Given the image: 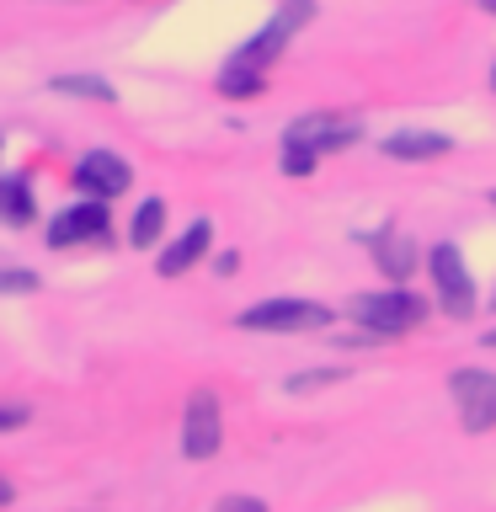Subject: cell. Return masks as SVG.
<instances>
[{
  "label": "cell",
  "instance_id": "6da1fadb",
  "mask_svg": "<svg viewBox=\"0 0 496 512\" xmlns=\"http://www.w3.org/2000/svg\"><path fill=\"white\" fill-rule=\"evenodd\" d=\"M347 315L358 320L363 331H374L379 342H395V336H406L427 320V299H416L406 283H395V288H384V294H358L347 304Z\"/></svg>",
  "mask_w": 496,
  "mask_h": 512
},
{
  "label": "cell",
  "instance_id": "7a4b0ae2",
  "mask_svg": "<svg viewBox=\"0 0 496 512\" xmlns=\"http://www.w3.org/2000/svg\"><path fill=\"white\" fill-rule=\"evenodd\" d=\"M427 272H432V294H438V310L454 315V320H470L475 315V278L470 267H464V251L454 240H438V246L427 251Z\"/></svg>",
  "mask_w": 496,
  "mask_h": 512
},
{
  "label": "cell",
  "instance_id": "3957f363",
  "mask_svg": "<svg viewBox=\"0 0 496 512\" xmlns=\"http://www.w3.org/2000/svg\"><path fill=\"white\" fill-rule=\"evenodd\" d=\"M240 331H326L331 326V310L315 299H262L251 310H240L235 320Z\"/></svg>",
  "mask_w": 496,
  "mask_h": 512
},
{
  "label": "cell",
  "instance_id": "277c9868",
  "mask_svg": "<svg viewBox=\"0 0 496 512\" xmlns=\"http://www.w3.org/2000/svg\"><path fill=\"white\" fill-rule=\"evenodd\" d=\"M448 395L459 406L464 432H491L496 427V374L486 368H454L448 374Z\"/></svg>",
  "mask_w": 496,
  "mask_h": 512
},
{
  "label": "cell",
  "instance_id": "5b68a950",
  "mask_svg": "<svg viewBox=\"0 0 496 512\" xmlns=\"http://www.w3.org/2000/svg\"><path fill=\"white\" fill-rule=\"evenodd\" d=\"M224 443V411L214 390H192L187 416H182V454L187 459H214Z\"/></svg>",
  "mask_w": 496,
  "mask_h": 512
},
{
  "label": "cell",
  "instance_id": "8992f818",
  "mask_svg": "<svg viewBox=\"0 0 496 512\" xmlns=\"http://www.w3.org/2000/svg\"><path fill=\"white\" fill-rule=\"evenodd\" d=\"M288 144H304V150H315L320 160L336 155V150H352V144L363 139V128L352 118H336V112H304V118L288 123Z\"/></svg>",
  "mask_w": 496,
  "mask_h": 512
},
{
  "label": "cell",
  "instance_id": "52a82bcc",
  "mask_svg": "<svg viewBox=\"0 0 496 512\" xmlns=\"http://www.w3.org/2000/svg\"><path fill=\"white\" fill-rule=\"evenodd\" d=\"M112 235V214H107V198H86V203H70L64 214L48 224V246H80V240H107Z\"/></svg>",
  "mask_w": 496,
  "mask_h": 512
},
{
  "label": "cell",
  "instance_id": "ba28073f",
  "mask_svg": "<svg viewBox=\"0 0 496 512\" xmlns=\"http://www.w3.org/2000/svg\"><path fill=\"white\" fill-rule=\"evenodd\" d=\"M75 182L86 187L91 198H123V192L134 187V171H128V160H123V155H112V150H91V155H80Z\"/></svg>",
  "mask_w": 496,
  "mask_h": 512
},
{
  "label": "cell",
  "instance_id": "9c48e42d",
  "mask_svg": "<svg viewBox=\"0 0 496 512\" xmlns=\"http://www.w3.org/2000/svg\"><path fill=\"white\" fill-rule=\"evenodd\" d=\"M208 246H214V224L208 219H192L187 230H182V240H171L166 251H160V278H182V272H192L208 256Z\"/></svg>",
  "mask_w": 496,
  "mask_h": 512
},
{
  "label": "cell",
  "instance_id": "30bf717a",
  "mask_svg": "<svg viewBox=\"0 0 496 512\" xmlns=\"http://www.w3.org/2000/svg\"><path fill=\"white\" fill-rule=\"evenodd\" d=\"M374 246V267L384 272L390 283H406L411 272H416V240L406 230H395V224H384V230L368 240Z\"/></svg>",
  "mask_w": 496,
  "mask_h": 512
},
{
  "label": "cell",
  "instance_id": "8fae6325",
  "mask_svg": "<svg viewBox=\"0 0 496 512\" xmlns=\"http://www.w3.org/2000/svg\"><path fill=\"white\" fill-rule=\"evenodd\" d=\"M379 150L390 160H443L448 150H454V139L438 134V128H400V134L379 139Z\"/></svg>",
  "mask_w": 496,
  "mask_h": 512
},
{
  "label": "cell",
  "instance_id": "7c38bea8",
  "mask_svg": "<svg viewBox=\"0 0 496 512\" xmlns=\"http://www.w3.org/2000/svg\"><path fill=\"white\" fill-rule=\"evenodd\" d=\"M160 230H166V203H160V198H144L139 214H134V224H128V240H134L139 251H150L155 240H160Z\"/></svg>",
  "mask_w": 496,
  "mask_h": 512
},
{
  "label": "cell",
  "instance_id": "4fadbf2b",
  "mask_svg": "<svg viewBox=\"0 0 496 512\" xmlns=\"http://www.w3.org/2000/svg\"><path fill=\"white\" fill-rule=\"evenodd\" d=\"M0 219L6 224H32V187L22 176H0Z\"/></svg>",
  "mask_w": 496,
  "mask_h": 512
},
{
  "label": "cell",
  "instance_id": "5bb4252c",
  "mask_svg": "<svg viewBox=\"0 0 496 512\" xmlns=\"http://www.w3.org/2000/svg\"><path fill=\"white\" fill-rule=\"evenodd\" d=\"M54 91H64V96H91V102H118V91H112L107 80H96V75H59Z\"/></svg>",
  "mask_w": 496,
  "mask_h": 512
},
{
  "label": "cell",
  "instance_id": "9a60e30c",
  "mask_svg": "<svg viewBox=\"0 0 496 512\" xmlns=\"http://www.w3.org/2000/svg\"><path fill=\"white\" fill-rule=\"evenodd\" d=\"M315 166H320L315 150H304V144H288V139H283V171H288V176H315Z\"/></svg>",
  "mask_w": 496,
  "mask_h": 512
},
{
  "label": "cell",
  "instance_id": "2e32d148",
  "mask_svg": "<svg viewBox=\"0 0 496 512\" xmlns=\"http://www.w3.org/2000/svg\"><path fill=\"white\" fill-rule=\"evenodd\" d=\"M38 288V272L27 267H0V294H32Z\"/></svg>",
  "mask_w": 496,
  "mask_h": 512
},
{
  "label": "cell",
  "instance_id": "e0dca14e",
  "mask_svg": "<svg viewBox=\"0 0 496 512\" xmlns=\"http://www.w3.org/2000/svg\"><path fill=\"white\" fill-rule=\"evenodd\" d=\"M336 379H342L336 368H315V374H294V379H288V390L304 395V390H320V384H336Z\"/></svg>",
  "mask_w": 496,
  "mask_h": 512
},
{
  "label": "cell",
  "instance_id": "ac0fdd59",
  "mask_svg": "<svg viewBox=\"0 0 496 512\" xmlns=\"http://www.w3.org/2000/svg\"><path fill=\"white\" fill-rule=\"evenodd\" d=\"M214 512H267V502L262 496H219Z\"/></svg>",
  "mask_w": 496,
  "mask_h": 512
},
{
  "label": "cell",
  "instance_id": "d6986e66",
  "mask_svg": "<svg viewBox=\"0 0 496 512\" xmlns=\"http://www.w3.org/2000/svg\"><path fill=\"white\" fill-rule=\"evenodd\" d=\"M27 427V406H0V432H16Z\"/></svg>",
  "mask_w": 496,
  "mask_h": 512
},
{
  "label": "cell",
  "instance_id": "ffe728a7",
  "mask_svg": "<svg viewBox=\"0 0 496 512\" xmlns=\"http://www.w3.org/2000/svg\"><path fill=\"white\" fill-rule=\"evenodd\" d=\"M235 267H240V256H235V251H224V256H214V272H219V278H230Z\"/></svg>",
  "mask_w": 496,
  "mask_h": 512
},
{
  "label": "cell",
  "instance_id": "44dd1931",
  "mask_svg": "<svg viewBox=\"0 0 496 512\" xmlns=\"http://www.w3.org/2000/svg\"><path fill=\"white\" fill-rule=\"evenodd\" d=\"M11 502H16V486H11L6 475H0V507H11Z\"/></svg>",
  "mask_w": 496,
  "mask_h": 512
},
{
  "label": "cell",
  "instance_id": "7402d4cb",
  "mask_svg": "<svg viewBox=\"0 0 496 512\" xmlns=\"http://www.w3.org/2000/svg\"><path fill=\"white\" fill-rule=\"evenodd\" d=\"M480 11H486V16H496V0H480Z\"/></svg>",
  "mask_w": 496,
  "mask_h": 512
},
{
  "label": "cell",
  "instance_id": "603a6c76",
  "mask_svg": "<svg viewBox=\"0 0 496 512\" xmlns=\"http://www.w3.org/2000/svg\"><path fill=\"white\" fill-rule=\"evenodd\" d=\"M480 342H486V347H496V331H486V336H480Z\"/></svg>",
  "mask_w": 496,
  "mask_h": 512
},
{
  "label": "cell",
  "instance_id": "cb8c5ba5",
  "mask_svg": "<svg viewBox=\"0 0 496 512\" xmlns=\"http://www.w3.org/2000/svg\"><path fill=\"white\" fill-rule=\"evenodd\" d=\"M491 91H496V64H491Z\"/></svg>",
  "mask_w": 496,
  "mask_h": 512
},
{
  "label": "cell",
  "instance_id": "d4e9b609",
  "mask_svg": "<svg viewBox=\"0 0 496 512\" xmlns=\"http://www.w3.org/2000/svg\"><path fill=\"white\" fill-rule=\"evenodd\" d=\"M299 6H315V0H299Z\"/></svg>",
  "mask_w": 496,
  "mask_h": 512
},
{
  "label": "cell",
  "instance_id": "484cf974",
  "mask_svg": "<svg viewBox=\"0 0 496 512\" xmlns=\"http://www.w3.org/2000/svg\"><path fill=\"white\" fill-rule=\"evenodd\" d=\"M491 203H496V192H491Z\"/></svg>",
  "mask_w": 496,
  "mask_h": 512
}]
</instances>
